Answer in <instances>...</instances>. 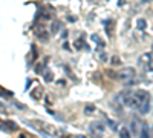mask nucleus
<instances>
[{
    "mask_svg": "<svg viewBox=\"0 0 153 138\" xmlns=\"http://www.w3.org/2000/svg\"><path fill=\"white\" fill-rule=\"evenodd\" d=\"M0 95H3V97H6V95H8V97H11L12 94H11V92H8V91H3L2 87H0Z\"/></svg>",
    "mask_w": 153,
    "mask_h": 138,
    "instance_id": "18",
    "label": "nucleus"
},
{
    "mask_svg": "<svg viewBox=\"0 0 153 138\" xmlns=\"http://www.w3.org/2000/svg\"><path fill=\"white\" fill-rule=\"evenodd\" d=\"M110 61H112V65H113V66H120V65H121V60H120L118 57H112Z\"/></svg>",
    "mask_w": 153,
    "mask_h": 138,
    "instance_id": "16",
    "label": "nucleus"
},
{
    "mask_svg": "<svg viewBox=\"0 0 153 138\" xmlns=\"http://www.w3.org/2000/svg\"><path fill=\"white\" fill-rule=\"evenodd\" d=\"M31 97L34 100H40L43 97V87H35L34 91H31Z\"/></svg>",
    "mask_w": 153,
    "mask_h": 138,
    "instance_id": "7",
    "label": "nucleus"
},
{
    "mask_svg": "<svg viewBox=\"0 0 153 138\" xmlns=\"http://www.w3.org/2000/svg\"><path fill=\"white\" fill-rule=\"evenodd\" d=\"M152 58H153V54H152V52H146V54H143L141 57L138 58V63L143 65V66H149V63L152 61Z\"/></svg>",
    "mask_w": 153,
    "mask_h": 138,
    "instance_id": "5",
    "label": "nucleus"
},
{
    "mask_svg": "<svg viewBox=\"0 0 153 138\" xmlns=\"http://www.w3.org/2000/svg\"><path fill=\"white\" fill-rule=\"evenodd\" d=\"M52 80H54L52 72H51V71H46V72H45V81H48V83H49V81H52Z\"/></svg>",
    "mask_w": 153,
    "mask_h": 138,
    "instance_id": "13",
    "label": "nucleus"
},
{
    "mask_svg": "<svg viewBox=\"0 0 153 138\" xmlns=\"http://www.w3.org/2000/svg\"><path fill=\"white\" fill-rule=\"evenodd\" d=\"M5 124H6V131H12V132H14V131L19 129V126H17L14 121H6Z\"/></svg>",
    "mask_w": 153,
    "mask_h": 138,
    "instance_id": "9",
    "label": "nucleus"
},
{
    "mask_svg": "<svg viewBox=\"0 0 153 138\" xmlns=\"http://www.w3.org/2000/svg\"><path fill=\"white\" fill-rule=\"evenodd\" d=\"M133 94H135V97L139 100V103H141L143 100H146V98H150V95H149V92H147V91H141V89H138V91H135Z\"/></svg>",
    "mask_w": 153,
    "mask_h": 138,
    "instance_id": "6",
    "label": "nucleus"
},
{
    "mask_svg": "<svg viewBox=\"0 0 153 138\" xmlns=\"http://www.w3.org/2000/svg\"><path fill=\"white\" fill-rule=\"evenodd\" d=\"M132 134H130V129H127V128H123L121 131H120V137H123V138H127V137H130Z\"/></svg>",
    "mask_w": 153,
    "mask_h": 138,
    "instance_id": "12",
    "label": "nucleus"
},
{
    "mask_svg": "<svg viewBox=\"0 0 153 138\" xmlns=\"http://www.w3.org/2000/svg\"><path fill=\"white\" fill-rule=\"evenodd\" d=\"M89 131H91L92 135H103L104 131H106V124L104 123H101V121H94L91 123V126H89Z\"/></svg>",
    "mask_w": 153,
    "mask_h": 138,
    "instance_id": "2",
    "label": "nucleus"
},
{
    "mask_svg": "<svg viewBox=\"0 0 153 138\" xmlns=\"http://www.w3.org/2000/svg\"><path fill=\"white\" fill-rule=\"evenodd\" d=\"M152 49H153V45H152Z\"/></svg>",
    "mask_w": 153,
    "mask_h": 138,
    "instance_id": "24",
    "label": "nucleus"
},
{
    "mask_svg": "<svg viewBox=\"0 0 153 138\" xmlns=\"http://www.w3.org/2000/svg\"><path fill=\"white\" fill-rule=\"evenodd\" d=\"M98 58H100L101 61H106V60H107V54H106L104 51H98Z\"/></svg>",
    "mask_w": 153,
    "mask_h": 138,
    "instance_id": "15",
    "label": "nucleus"
},
{
    "mask_svg": "<svg viewBox=\"0 0 153 138\" xmlns=\"http://www.w3.org/2000/svg\"><path fill=\"white\" fill-rule=\"evenodd\" d=\"M120 5H124V0H120Z\"/></svg>",
    "mask_w": 153,
    "mask_h": 138,
    "instance_id": "23",
    "label": "nucleus"
},
{
    "mask_svg": "<svg viewBox=\"0 0 153 138\" xmlns=\"http://www.w3.org/2000/svg\"><path fill=\"white\" fill-rule=\"evenodd\" d=\"M136 25H138V29H141V31H144V29L147 28V22H146V19H139Z\"/></svg>",
    "mask_w": 153,
    "mask_h": 138,
    "instance_id": "10",
    "label": "nucleus"
},
{
    "mask_svg": "<svg viewBox=\"0 0 153 138\" xmlns=\"http://www.w3.org/2000/svg\"><path fill=\"white\" fill-rule=\"evenodd\" d=\"M61 35H63V39H66V37H68V31H63Z\"/></svg>",
    "mask_w": 153,
    "mask_h": 138,
    "instance_id": "21",
    "label": "nucleus"
},
{
    "mask_svg": "<svg viewBox=\"0 0 153 138\" xmlns=\"http://www.w3.org/2000/svg\"><path fill=\"white\" fill-rule=\"evenodd\" d=\"M149 71H153V58H152V61H150V63H149Z\"/></svg>",
    "mask_w": 153,
    "mask_h": 138,
    "instance_id": "20",
    "label": "nucleus"
},
{
    "mask_svg": "<svg viewBox=\"0 0 153 138\" xmlns=\"http://www.w3.org/2000/svg\"><path fill=\"white\" fill-rule=\"evenodd\" d=\"M60 29H61V23H60V22H54L52 26H51V32L57 34V32H60Z\"/></svg>",
    "mask_w": 153,
    "mask_h": 138,
    "instance_id": "8",
    "label": "nucleus"
},
{
    "mask_svg": "<svg viewBox=\"0 0 153 138\" xmlns=\"http://www.w3.org/2000/svg\"><path fill=\"white\" fill-rule=\"evenodd\" d=\"M0 112H2V114H6V107H5L3 103H0Z\"/></svg>",
    "mask_w": 153,
    "mask_h": 138,
    "instance_id": "19",
    "label": "nucleus"
},
{
    "mask_svg": "<svg viewBox=\"0 0 153 138\" xmlns=\"http://www.w3.org/2000/svg\"><path fill=\"white\" fill-rule=\"evenodd\" d=\"M138 110H139V114H141V115H147L150 112V98L143 100V101L139 103V106H138Z\"/></svg>",
    "mask_w": 153,
    "mask_h": 138,
    "instance_id": "4",
    "label": "nucleus"
},
{
    "mask_svg": "<svg viewBox=\"0 0 153 138\" xmlns=\"http://www.w3.org/2000/svg\"><path fill=\"white\" fill-rule=\"evenodd\" d=\"M107 123L110 124V128H112L113 131H117V128H118V126H117V123H115L113 120H107Z\"/></svg>",
    "mask_w": 153,
    "mask_h": 138,
    "instance_id": "17",
    "label": "nucleus"
},
{
    "mask_svg": "<svg viewBox=\"0 0 153 138\" xmlns=\"http://www.w3.org/2000/svg\"><path fill=\"white\" fill-rule=\"evenodd\" d=\"M141 129H143V123H139L136 118L132 120V123H130V134L133 137H138V135H141Z\"/></svg>",
    "mask_w": 153,
    "mask_h": 138,
    "instance_id": "3",
    "label": "nucleus"
},
{
    "mask_svg": "<svg viewBox=\"0 0 153 138\" xmlns=\"http://www.w3.org/2000/svg\"><path fill=\"white\" fill-rule=\"evenodd\" d=\"M75 48H76V49H78V51H80V49H81V48H86V45H84V42H83V39H80V40H76V42H75Z\"/></svg>",
    "mask_w": 153,
    "mask_h": 138,
    "instance_id": "14",
    "label": "nucleus"
},
{
    "mask_svg": "<svg viewBox=\"0 0 153 138\" xmlns=\"http://www.w3.org/2000/svg\"><path fill=\"white\" fill-rule=\"evenodd\" d=\"M135 75H136V71L133 68H123L117 74V78L121 80V81H127V80H130V78H135Z\"/></svg>",
    "mask_w": 153,
    "mask_h": 138,
    "instance_id": "1",
    "label": "nucleus"
},
{
    "mask_svg": "<svg viewBox=\"0 0 153 138\" xmlns=\"http://www.w3.org/2000/svg\"><path fill=\"white\" fill-rule=\"evenodd\" d=\"M94 112H95V106H94V104H87V106L84 107V114H86V115H92Z\"/></svg>",
    "mask_w": 153,
    "mask_h": 138,
    "instance_id": "11",
    "label": "nucleus"
},
{
    "mask_svg": "<svg viewBox=\"0 0 153 138\" xmlns=\"http://www.w3.org/2000/svg\"><path fill=\"white\" fill-rule=\"evenodd\" d=\"M63 48H65L66 51H69V45H68V43H65V45H63Z\"/></svg>",
    "mask_w": 153,
    "mask_h": 138,
    "instance_id": "22",
    "label": "nucleus"
}]
</instances>
